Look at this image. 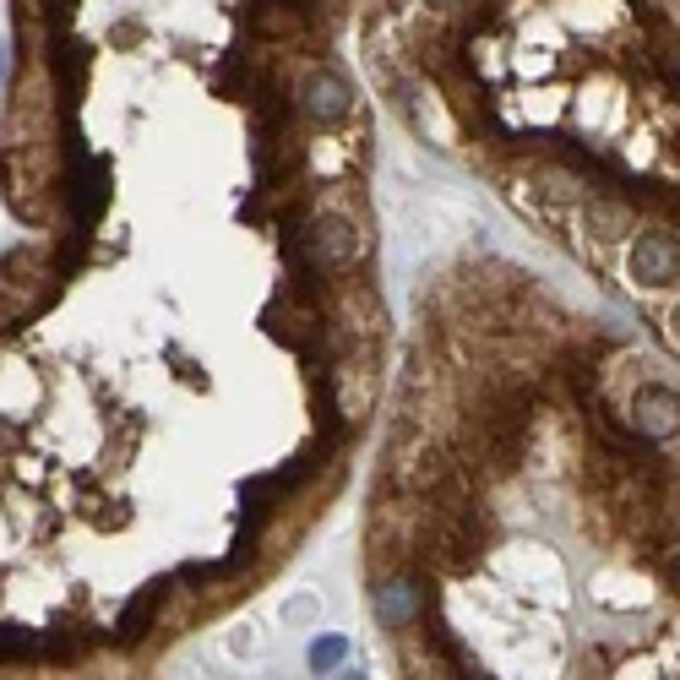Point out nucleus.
Returning a JSON list of instances; mask_svg holds the SVG:
<instances>
[{
    "label": "nucleus",
    "instance_id": "6e6552de",
    "mask_svg": "<svg viewBox=\"0 0 680 680\" xmlns=\"http://www.w3.org/2000/svg\"><path fill=\"white\" fill-rule=\"evenodd\" d=\"M631 278L647 283V288L675 283V278H680V240H669V234H642V240L631 245Z\"/></svg>",
    "mask_w": 680,
    "mask_h": 680
},
{
    "label": "nucleus",
    "instance_id": "dca6fc26",
    "mask_svg": "<svg viewBox=\"0 0 680 680\" xmlns=\"http://www.w3.org/2000/svg\"><path fill=\"white\" fill-rule=\"evenodd\" d=\"M425 7H431V12H463L469 0H425Z\"/></svg>",
    "mask_w": 680,
    "mask_h": 680
},
{
    "label": "nucleus",
    "instance_id": "39448f33",
    "mask_svg": "<svg viewBox=\"0 0 680 680\" xmlns=\"http://www.w3.org/2000/svg\"><path fill=\"white\" fill-rule=\"evenodd\" d=\"M39 278H61V272H44V256H39V251L17 245L12 256H0V316H28V310L39 305V299H34Z\"/></svg>",
    "mask_w": 680,
    "mask_h": 680
},
{
    "label": "nucleus",
    "instance_id": "ddd939ff",
    "mask_svg": "<svg viewBox=\"0 0 680 680\" xmlns=\"http://www.w3.org/2000/svg\"><path fill=\"white\" fill-rule=\"evenodd\" d=\"M344 658H349V637L332 631V637H316V642H310V669H316V675H332Z\"/></svg>",
    "mask_w": 680,
    "mask_h": 680
},
{
    "label": "nucleus",
    "instance_id": "9b49d317",
    "mask_svg": "<svg viewBox=\"0 0 680 680\" xmlns=\"http://www.w3.org/2000/svg\"><path fill=\"white\" fill-rule=\"evenodd\" d=\"M582 223H588V234H599V240H626L637 218H631V207H626V202L599 196V202H588V207H582Z\"/></svg>",
    "mask_w": 680,
    "mask_h": 680
},
{
    "label": "nucleus",
    "instance_id": "7ed1b4c3",
    "mask_svg": "<svg viewBox=\"0 0 680 680\" xmlns=\"http://www.w3.org/2000/svg\"><path fill=\"white\" fill-rule=\"evenodd\" d=\"M332 409L337 425H360L376 409V365H365V355H344L332 365Z\"/></svg>",
    "mask_w": 680,
    "mask_h": 680
},
{
    "label": "nucleus",
    "instance_id": "f3484780",
    "mask_svg": "<svg viewBox=\"0 0 680 680\" xmlns=\"http://www.w3.org/2000/svg\"><path fill=\"white\" fill-rule=\"evenodd\" d=\"M664 12H669V17H680V0H664Z\"/></svg>",
    "mask_w": 680,
    "mask_h": 680
},
{
    "label": "nucleus",
    "instance_id": "a211bd4d",
    "mask_svg": "<svg viewBox=\"0 0 680 680\" xmlns=\"http://www.w3.org/2000/svg\"><path fill=\"white\" fill-rule=\"evenodd\" d=\"M675 326H680V305H675Z\"/></svg>",
    "mask_w": 680,
    "mask_h": 680
},
{
    "label": "nucleus",
    "instance_id": "f03ea898",
    "mask_svg": "<svg viewBox=\"0 0 680 680\" xmlns=\"http://www.w3.org/2000/svg\"><path fill=\"white\" fill-rule=\"evenodd\" d=\"M371 610H376V620H382L387 631H409V626H420V610H425V588H420V577L403 572V566L376 572V582H371Z\"/></svg>",
    "mask_w": 680,
    "mask_h": 680
},
{
    "label": "nucleus",
    "instance_id": "9d476101",
    "mask_svg": "<svg viewBox=\"0 0 680 680\" xmlns=\"http://www.w3.org/2000/svg\"><path fill=\"white\" fill-rule=\"evenodd\" d=\"M299 28H305V17L288 0H251L245 7V34H256V39H288Z\"/></svg>",
    "mask_w": 680,
    "mask_h": 680
},
{
    "label": "nucleus",
    "instance_id": "423d86ee",
    "mask_svg": "<svg viewBox=\"0 0 680 680\" xmlns=\"http://www.w3.org/2000/svg\"><path fill=\"white\" fill-rule=\"evenodd\" d=\"M631 431L642 441H653V447L669 441V436H680V393L658 387V382L637 387V398H631Z\"/></svg>",
    "mask_w": 680,
    "mask_h": 680
},
{
    "label": "nucleus",
    "instance_id": "20e7f679",
    "mask_svg": "<svg viewBox=\"0 0 680 680\" xmlns=\"http://www.w3.org/2000/svg\"><path fill=\"white\" fill-rule=\"evenodd\" d=\"M299 115L310 120V126H337V120H349V110H355V93H349V82L337 77L332 66H316V72H305V82H299Z\"/></svg>",
    "mask_w": 680,
    "mask_h": 680
},
{
    "label": "nucleus",
    "instance_id": "1a4fd4ad",
    "mask_svg": "<svg viewBox=\"0 0 680 680\" xmlns=\"http://www.w3.org/2000/svg\"><path fill=\"white\" fill-rule=\"evenodd\" d=\"M169 577H158V582H147V588H137L131 599H126V610H120V620H115V637L126 642V647H137L147 631H153V620H158V610H164V599H169Z\"/></svg>",
    "mask_w": 680,
    "mask_h": 680
},
{
    "label": "nucleus",
    "instance_id": "f8f14e48",
    "mask_svg": "<svg viewBox=\"0 0 680 680\" xmlns=\"http://www.w3.org/2000/svg\"><path fill=\"white\" fill-rule=\"evenodd\" d=\"M534 180H539V191H544V196H555V202H577V196L588 191V180H582L577 169H566V164H544Z\"/></svg>",
    "mask_w": 680,
    "mask_h": 680
},
{
    "label": "nucleus",
    "instance_id": "2eb2a0df",
    "mask_svg": "<svg viewBox=\"0 0 680 680\" xmlns=\"http://www.w3.org/2000/svg\"><path fill=\"white\" fill-rule=\"evenodd\" d=\"M39 653H44V658H72V653H77V631H66V626L44 631V637H39Z\"/></svg>",
    "mask_w": 680,
    "mask_h": 680
},
{
    "label": "nucleus",
    "instance_id": "f257e3e1",
    "mask_svg": "<svg viewBox=\"0 0 680 680\" xmlns=\"http://www.w3.org/2000/svg\"><path fill=\"white\" fill-rule=\"evenodd\" d=\"M294 245L332 278V272H349L360 256H365V240H360V229H355V218H344V213H316L299 234H294Z\"/></svg>",
    "mask_w": 680,
    "mask_h": 680
},
{
    "label": "nucleus",
    "instance_id": "0eeeda50",
    "mask_svg": "<svg viewBox=\"0 0 680 680\" xmlns=\"http://www.w3.org/2000/svg\"><path fill=\"white\" fill-rule=\"evenodd\" d=\"M44 66H50V88H55V99H77V93H82V82H88V50L72 39V28H50Z\"/></svg>",
    "mask_w": 680,
    "mask_h": 680
},
{
    "label": "nucleus",
    "instance_id": "4468645a",
    "mask_svg": "<svg viewBox=\"0 0 680 680\" xmlns=\"http://www.w3.org/2000/svg\"><path fill=\"white\" fill-rule=\"evenodd\" d=\"M39 653V631L28 626H0V658H28Z\"/></svg>",
    "mask_w": 680,
    "mask_h": 680
}]
</instances>
